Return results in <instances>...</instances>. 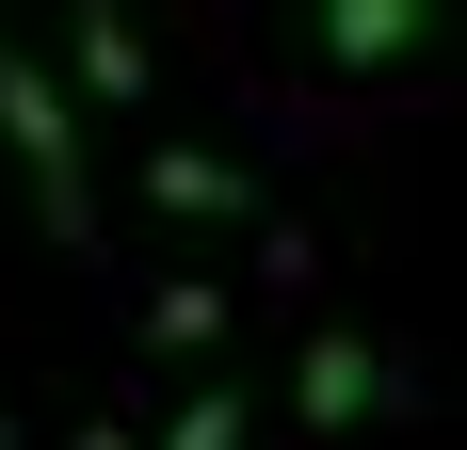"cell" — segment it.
Wrapping results in <instances>:
<instances>
[{
  "instance_id": "obj_1",
  "label": "cell",
  "mask_w": 467,
  "mask_h": 450,
  "mask_svg": "<svg viewBox=\"0 0 467 450\" xmlns=\"http://www.w3.org/2000/svg\"><path fill=\"white\" fill-rule=\"evenodd\" d=\"M0 145H16V178H33L48 241H97V178H81V113H65V81H48L33 48L0 33Z\"/></svg>"
},
{
  "instance_id": "obj_2",
  "label": "cell",
  "mask_w": 467,
  "mask_h": 450,
  "mask_svg": "<svg viewBox=\"0 0 467 450\" xmlns=\"http://www.w3.org/2000/svg\"><path fill=\"white\" fill-rule=\"evenodd\" d=\"M451 33V0H306V65L323 81H387V65H420Z\"/></svg>"
},
{
  "instance_id": "obj_3",
  "label": "cell",
  "mask_w": 467,
  "mask_h": 450,
  "mask_svg": "<svg viewBox=\"0 0 467 450\" xmlns=\"http://www.w3.org/2000/svg\"><path fill=\"white\" fill-rule=\"evenodd\" d=\"M290 403H306V435H355V418L387 403V354H371V338H338V322H323V338L290 354Z\"/></svg>"
},
{
  "instance_id": "obj_4",
  "label": "cell",
  "mask_w": 467,
  "mask_h": 450,
  "mask_svg": "<svg viewBox=\"0 0 467 450\" xmlns=\"http://www.w3.org/2000/svg\"><path fill=\"white\" fill-rule=\"evenodd\" d=\"M145 193H161L178 225H226L242 210V161H226V145H145Z\"/></svg>"
},
{
  "instance_id": "obj_5",
  "label": "cell",
  "mask_w": 467,
  "mask_h": 450,
  "mask_svg": "<svg viewBox=\"0 0 467 450\" xmlns=\"http://www.w3.org/2000/svg\"><path fill=\"white\" fill-rule=\"evenodd\" d=\"M65 48H81V97H97V113H130V97H145V48H130L113 0H65Z\"/></svg>"
},
{
  "instance_id": "obj_6",
  "label": "cell",
  "mask_w": 467,
  "mask_h": 450,
  "mask_svg": "<svg viewBox=\"0 0 467 450\" xmlns=\"http://www.w3.org/2000/svg\"><path fill=\"white\" fill-rule=\"evenodd\" d=\"M145 338H161V354H210V338H226V290H210V273H178V290L145 306Z\"/></svg>"
},
{
  "instance_id": "obj_7",
  "label": "cell",
  "mask_w": 467,
  "mask_h": 450,
  "mask_svg": "<svg viewBox=\"0 0 467 450\" xmlns=\"http://www.w3.org/2000/svg\"><path fill=\"white\" fill-rule=\"evenodd\" d=\"M161 450H242V386H193V403L161 418Z\"/></svg>"
}]
</instances>
